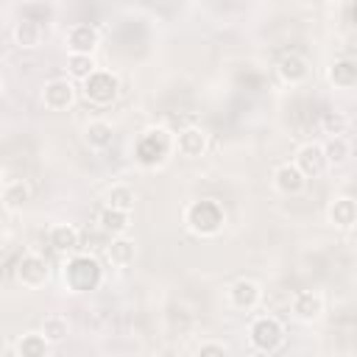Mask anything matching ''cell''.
<instances>
[{"instance_id": "cell-20", "label": "cell", "mask_w": 357, "mask_h": 357, "mask_svg": "<svg viewBox=\"0 0 357 357\" xmlns=\"http://www.w3.org/2000/svg\"><path fill=\"white\" fill-rule=\"evenodd\" d=\"M28 201H31V187H28L22 178H11V181L3 184V190H0V204H3L8 212L25 209Z\"/></svg>"}, {"instance_id": "cell-12", "label": "cell", "mask_w": 357, "mask_h": 357, "mask_svg": "<svg viewBox=\"0 0 357 357\" xmlns=\"http://www.w3.org/2000/svg\"><path fill=\"white\" fill-rule=\"evenodd\" d=\"M271 181H273V190H276V192L290 195V198H293V195H301V192L307 190V178L298 173V167H296L293 162H282V165H276Z\"/></svg>"}, {"instance_id": "cell-14", "label": "cell", "mask_w": 357, "mask_h": 357, "mask_svg": "<svg viewBox=\"0 0 357 357\" xmlns=\"http://www.w3.org/2000/svg\"><path fill=\"white\" fill-rule=\"evenodd\" d=\"M276 73L284 84L296 86V84H304L310 78V61L301 56V53H284L276 64Z\"/></svg>"}, {"instance_id": "cell-24", "label": "cell", "mask_w": 357, "mask_h": 357, "mask_svg": "<svg viewBox=\"0 0 357 357\" xmlns=\"http://www.w3.org/2000/svg\"><path fill=\"white\" fill-rule=\"evenodd\" d=\"M137 204V190L126 181H117L106 190V206L109 209H120V212H134Z\"/></svg>"}, {"instance_id": "cell-19", "label": "cell", "mask_w": 357, "mask_h": 357, "mask_svg": "<svg viewBox=\"0 0 357 357\" xmlns=\"http://www.w3.org/2000/svg\"><path fill=\"white\" fill-rule=\"evenodd\" d=\"M326 75H329V81H332L335 89L351 92L357 86V61L354 59H335Z\"/></svg>"}, {"instance_id": "cell-16", "label": "cell", "mask_w": 357, "mask_h": 357, "mask_svg": "<svg viewBox=\"0 0 357 357\" xmlns=\"http://www.w3.org/2000/svg\"><path fill=\"white\" fill-rule=\"evenodd\" d=\"M42 36H45V25H39V22H33V20H25V17H20V20L14 22V28H11V39H14V45L22 47V50L39 47V45H42Z\"/></svg>"}, {"instance_id": "cell-2", "label": "cell", "mask_w": 357, "mask_h": 357, "mask_svg": "<svg viewBox=\"0 0 357 357\" xmlns=\"http://www.w3.org/2000/svg\"><path fill=\"white\" fill-rule=\"evenodd\" d=\"M226 223V212L218 201L212 198H201V201H192L187 204L184 209V226L198 234V237H215Z\"/></svg>"}, {"instance_id": "cell-7", "label": "cell", "mask_w": 357, "mask_h": 357, "mask_svg": "<svg viewBox=\"0 0 357 357\" xmlns=\"http://www.w3.org/2000/svg\"><path fill=\"white\" fill-rule=\"evenodd\" d=\"M75 95H78L75 81H70L67 75L64 78H50L42 86V103H45L47 112H67L75 103Z\"/></svg>"}, {"instance_id": "cell-22", "label": "cell", "mask_w": 357, "mask_h": 357, "mask_svg": "<svg viewBox=\"0 0 357 357\" xmlns=\"http://www.w3.org/2000/svg\"><path fill=\"white\" fill-rule=\"evenodd\" d=\"M39 335H42L50 346L64 343V340L70 337V321H67V315H61V312L45 315V318H42V326H39Z\"/></svg>"}, {"instance_id": "cell-10", "label": "cell", "mask_w": 357, "mask_h": 357, "mask_svg": "<svg viewBox=\"0 0 357 357\" xmlns=\"http://www.w3.org/2000/svg\"><path fill=\"white\" fill-rule=\"evenodd\" d=\"M324 310H326V301H324V296L318 290H298L290 298V312L298 321H304V324L321 321L324 318Z\"/></svg>"}, {"instance_id": "cell-6", "label": "cell", "mask_w": 357, "mask_h": 357, "mask_svg": "<svg viewBox=\"0 0 357 357\" xmlns=\"http://www.w3.org/2000/svg\"><path fill=\"white\" fill-rule=\"evenodd\" d=\"M100 42V33L92 22H73L64 33V45L70 56H95Z\"/></svg>"}, {"instance_id": "cell-1", "label": "cell", "mask_w": 357, "mask_h": 357, "mask_svg": "<svg viewBox=\"0 0 357 357\" xmlns=\"http://www.w3.org/2000/svg\"><path fill=\"white\" fill-rule=\"evenodd\" d=\"M61 279L70 293H89L103 282V268L92 254H70L61 265Z\"/></svg>"}, {"instance_id": "cell-5", "label": "cell", "mask_w": 357, "mask_h": 357, "mask_svg": "<svg viewBox=\"0 0 357 357\" xmlns=\"http://www.w3.org/2000/svg\"><path fill=\"white\" fill-rule=\"evenodd\" d=\"M14 276L25 290H39V287H45L50 282V265L39 251H25L17 259Z\"/></svg>"}, {"instance_id": "cell-9", "label": "cell", "mask_w": 357, "mask_h": 357, "mask_svg": "<svg viewBox=\"0 0 357 357\" xmlns=\"http://www.w3.org/2000/svg\"><path fill=\"white\" fill-rule=\"evenodd\" d=\"M226 301H229V307H234V310H240V312H251V310H257L259 301H262V287H259L254 279L243 276V279H237V282L229 284Z\"/></svg>"}, {"instance_id": "cell-3", "label": "cell", "mask_w": 357, "mask_h": 357, "mask_svg": "<svg viewBox=\"0 0 357 357\" xmlns=\"http://www.w3.org/2000/svg\"><path fill=\"white\" fill-rule=\"evenodd\" d=\"M248 343L262 351V354H273L284 346V326L276 315H257L248 324Z\"/></svg>"}, {"instance_id": "cell-15", "label": "cell", "mask_w": 357, "mask_h": 357, "mask_svg": "<svg viewBox=\"0 0 357 357\" xmlns=\"http://www.w3.org/2000/svg\"><path fill=\"white\" fill-rule=\"evenodd\" d=\"M47 243L53 245V251L70 257V254H75L81 248V231L73 223H56L47 231Z\"/></svg>"}, {"instance_id": "cell-29", "label": "cell", "mask_w": 357, "mask_h": 357, "mask_svg": "<svg viewBox=\"0 0 357 357\" xmlns=\"http://www.w3.org/2000/svg\"><path fill=\"white\" fill-rule=\"evenodd\" d=\"M3 279H6V268H3V262H0V284H3Z\"/></svg>"}, {"instance_id": "cell-8", "label": "cell", "mask_w": 357, "mask_h": 357, "mask_svg": "<svg viewBox=\"0 0 357 357\" xmlns=\"http://www.w3.org/2000/svg\"><path fill=\"white\" fill-rule=\"evenodd\" d=\"M206 148H209V134L201 126H187L173 137V151L181 159H198L206 153Z\"/></svg>"}, {"instance_id": "cell-11", "label": "cell", "mask_w": 357, "mask_h": 357, "mask_svg": "<svg viewBox=\"0 0 357 357\" xmlns=\"http://www.w3.org/2000/svg\"><path fill=\"white\" fill-rule=\"evenodd\" d=\"M293 165L298 167V173L310 181V178H318L324 170H326V159H324V151H321V142H304L298 145L296 156H293Z\"/></svg>"}, {"instance_id": "cell-23", "label": "cell", "mask_w": 357, "mask_h": 357, "mask_svg": "<svg viewBox=\"0 0 357 357\" xmlns=\"http://www.w3.org/2000/svg\"><path fill=\"white\" fill-rule=\"evenodd\" d=\"M321 151H324L326 167H343L351 159V142H349V137H329L321 145Z\"/></svg>"}, {"instance_id": "cell-4", "label": "cell", "mask_w": 357, "mask_h": 357, "mask_svg": "<svg viewBox=\"0 0 357 357\" xmlns=\"http://www.w3.org/2000/svg\"><path fill=\"white\" fill-rule=\"evenodd\" d=\"M81 95L92 103V106H109L117 100L120 95V81L112 70H95L89 78L81 81Z\"/></svg>"}, {"instance_id": "cell-30", "label": "cell", "mask_w": 357, "mask_h": 357, "mask_svg": "<svg viewBox=\"0 0 357 357\" xmlns=\"http://www.w3.org/2000/svg\"><path fill=\"white\" fill-rule=\"evenodd\" d=\"M0 92H3V78H0Z\"/></svg>"}, {"instance_id": "cell-27", "label": "cell", "mask_w": 357, "mask_h": 357, "mask_svg": "<svg viewBox=\"0 0 357 357\" xmlns=\"http://www.w3.org/2000/svg\"><path fill=\"white\" fill-rule=\"evenodd\" d=\"M321 128H324L329 137H346V131H349V117H346L343 112H324Z\"/></svg>"}, {"instance_id": "cell-17", "label": "cell", "mask_w": 357, "mask_h": 357, "mask_svg": "<svg viewBox=\"0 0 357 357\" xmlns=\"http://www.w3.org/2000/svg\"><path fill=\"white\" fill-rule=\"evenodd\" d=\"M84 142L89 151H106L112 142H114V128L109 120L103 117H95L84 126Z\"/></svg>"}, {"instance_id": "cell-21", "label": "cell", "mask_w": 357, "mask_h": 357, "mask_svg": "<svg viewBox=\"0 0 357 357\" xmlns=\"http://www.w3.org/2000/svg\"><path fill=\"white\" fill-rule=\"evenodd\" d=\"M98 226H100V231L109 234V237H123V234H128V229H131V212H120V209L103 206L100 215H98Z\"/></svg>"}, {"instance_id": "cell-18", "label": "cell", "mask_w": 357, "mask_h": 357, "mask_svg": "<svg viewBox=\"0 0 357 357\" xmlns=\"http://www.w3.org/2000/svg\"><path fill=\"white\" fill-rule=\"evenodd\" d=\"M106 259L112 268H128L137 259V243L123 234V237H112V243L106 245Z\"/></svg>"}, {"instance_id": "cell-26", "label": "cell", "mask_w": 357, "mask_h": 357, "mask_svg": "<svg viewBox=\"0 0 357 357\" xmlns=\"http://www.w3.org/2000/svg\"><path fill=\"white\" fill-rule=\"evenodd\" d=\"M98 70V61H95V56H70L67 53V78L70 81H84V78H89L92 73Z\"/></svg>"}, {"instance_id": "cell-25", "label": "cell", "mask_w": 357, "mask_h": 357, "mask_svg": "<svg viewBox=\"0 0 357 357\" xmlns=\"http://www.w3.org/2000/svg\"><path fill=\"white\" fill-rule=\"evenodd\" d=\"M14 349H17V357H50V343L39 332H25Z\"/></svg>"}, {"instance_id": "cell-28", "label": "cell", "mask_w": 357, "mask_h": 357, "mask_svg": "<svg viewBox=\"0 0 357 357\" xmlns=\"http://www.w3.org/2000/svg\"><path fill=\"white\" fill-rule=\"evenodd\" d=\"M195 357H231L229 346L220 343V340H204L198 349H195Z\"/></svg>"}, {"instance_id": "cell-13", "label": "cell", "mask_w": 357, "mask_h": 357, "mask_svg": "<svg viewBox=\"0 0 357 357\" xmlns=\"http://www.w3.org/2000/svg\"><path fill=\"white\" fill-rule=\"evenodd\" d=\"M326 218H329V223H332L335 229L351 231L354 223H357V204H354V198H351V195H337V198H332V204H329V209H326Z\"/></svg>"}]
</instances>
